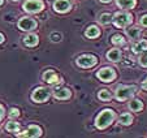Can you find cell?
Returning a JSON list of instances; mask_svg holds the SVG:
<instances>
[{"mask_svg":"<svg viewBox=\"0 0 147 138\" xmlns=\"http://www.w3.org/2000/svg\"><path fill=\"white\" fill-rule=\"evenodd\" d=\"M116 117V113H115L113 110H109V108H106V110H103L102 112L99 113L96 116V120H95V126L98 129L103 130L106 129L107 126L112 124V121L115 120Z\"/></svg>","mask_w":147,"mask_h":138,"instance_id":"1","label":"cell"},{"mask_svg":"<svg viewBox=\"0 0 147 138\" xmlns=\"http://www.w3.org/2000/svg\"><path fill=\"white\" fill-rule=\"evenodd\" d=\"M137 93V86L131 85V86H126V85H119L116 87V93L115 97L119 102H125L126 99L131 98L134 94Z\"/></svg>","mask_w":147,"mask_h":138,"instance_id":"2","label":"cell"},{"mask_svg":"<svg viewBox=\"0 0 147 138\" xmlns=\"http://www.w3.org/2000/svg\"><path fill=\"white\" fill-rule=\"evenodd\" d=\"M131 17L133 16L128 12H117L115 13V16H112V22L116 28H126L133 21Z\"/></svg>","mask_w":147,"mask_h":138,"instance_id":"3","label":"cell"},{"mask_svg":"<svg viewBox=\"0 0 147 138\" xmlns=\"http://www.w3.org/2000/svg\"><path fill=\"white\" fill-rule=\"evenodd\" d=\"M51 90L48 87H36L31 94V99L35 103H45L50 99Z\"/></svg>","mask_w":147,"mask_h":138,"instance_id":"4","label":"cell"},{"mask_svg":"<svg viewBox=\"0 0 147 138\" xmlns=\"http://www.w3.org/2000/svg\"><path fill=\"white\" fill-rule=\"evenodd\" d=\"M22 8L28 13H39L45 9V3L42 0H26Z\"/></svg>","mask_w":147,"mask_h":138,"instance_id":"5","label":"cell"},{"mask_svg":"<svg viewBox=\"0 0 147 138\" xmlns=\"http://www.w3.org/2000/svg\"><path fill=\"white\" fill-rule=\"evenodd\" d=\"M96 77L103 82H112L116 78V72L111 66H104L96 73Z\"/></svg>","mask_w":147,"mask_h":138,"instance_id":"6","label":"cell"},{"mask_svg":"<svg viewBox=\"0 0 147 138\" xmlns=\"http://www.w3.org/2000/svg\"><path fill=\"white\" fill-rule=\"evenodd\" d=\"M17 26H18L20 30H22V31H33L36 29L38 22L34 18H31V17H22V18L18 21Z\"/></svg>","mask_w":147,"mask_h":138,"instance_id":"7","label":"cell"},{"mask_svg":"<svg viewBox=\"0 0 147 138\" xmlns=\"http://www.w3.org/2000/svg\"><path fill=\"white\" fill-rule=\"evenodd\" d=\"M98 63L96 56L94 55H81L77 59V65L80 68H92Z\"/></svg>","mask_w":147,"mask_h":138,"instance_id":"8","label":"cell"},{"mask_svg":"<svg viewBox=\"0 0 147 138\" xmlns=\"http://www.w3.org/2000/svg\"><path fill=\"white\" fill-rule=\"evenodd\" d=\"M39 135H42V129L38 125H29L28 129L24 133H17V137H20V138H24V137L36 138V137H39Z\"/></svg>","mask_w":147,"mask_h":138,"instance_id":"9","label":"cell"},{"mask_svg":"<svg viewBox=\"0 0 147 138\" xmlns=\"http://www.w3.org/2000/svg\"><path fill=\"white\" fill-rule=\"evenodd\" d=\"M70 7H72V4L69 0H56L53 3V9L57 13H67L70 11Z\"/></svg>","mask_w":147,"mask_h":138,"instance_id":"10","label":"cell"},{"mask_svg":"<svg viewBox=\"0 0 147 138\" xmlns=\"http://www.w3.org/2000/svg\"><path fill=\"white\" fill-rule=\"evenodd\" d=\"M43 81L47 82L48 85H56V83H59L61 80L59 78V76L56 74L55 70L48 69V70H46V72L43 73Z\"/></svg>","mask_w":147,"mask_h":138,"instance_id":"11","label":"cell"},{"mask_svg":"<svg viewBox=\"0 0 147 138\" xmlns=\"http://www.w3.org/2000/svg\"><path fill=\"white\" fill-rule=\"evenodd\" d=\"M72 93L68 87H59V89H55L53 91V97L59 100H65V99H69Z\"/></svg>","mask_w":147,"mask_h":138,"instance_id":"12","label":"cell"},{"mask_svg":"<svg viewBox=\"0 0 147 138\" xmlns=\"http://www.w3.org/2000/svg\"><path fill=\"white\" fill-rule=\"evenodd\" d=\"M24 43H25V46H28V47H35L36 44L39 43V38L36 34L29 33L28 35L24 38Z\"/></svg>","mask_w":147,"mask_h":138,"instance_id":"13","label":"cell"},{"mask_svg":"<svg viewBox=\"0 0 147 138\" xmlns=\"http://www.w3.org/2000/svg\"><path fill=\"white\" fill-rule=\"evenodd\" d=\"M107 59L112 63H117V61L121 60V51L119 48H112L107 52Z\"/></svg>","mask_w":147,"mask_h":138,"instance_id":"14","label":"cell"},{"mask_svg":"<svg viewBox=\"0 0 147 138\" xmlns=\"http://www.w3.org/2000/svg\"><path fill=\"white\" fill-rule=\"evenodd\" d=\"M147 51V41L144 39H141L137 43H134L133 46V52L134 53H143Z\"/></svg>","mask_w":147,"mask_h":138,"instance_id":"15","label":"cell"},{"mask_svg":"<svg viewBox=\"0 0 147 138\" xmlns=\"http://www.w3.org/2000/svg\"><path fill=\"white\" fill-rule=\"evenodd\" d=\"M125 34L129 37L130 41H137L141 37V29L139 28H128L125 29Z\"/></svg>","mask_w":147,"mask_h":138,"instance_id":"16","label":"cell"},{"mask_svg":"<svg viewBox=\"0 0 147 138\" xmlns=\"http://www.w3.org/2000/svg\"><path fill=\"white\" fill-rule=\"evenodd\" d=\"M116 4L121 9H131L136 7L137 1L136 0H116Z\"/></svg>","mask_w":147,"mask_h":138,"instance_id":"17","label":"cell"},{"mask_svg":"<svg viewBox=\"0 0 147 138\" xmlns=\"http://www.w3.org/2000/svg\"><path fill=\"white\" fill-rule=\"evenodd\" d=\"M99 34H100L99 28H98V26H94V25L89 26L87 30L85 31V35H86L87 38H90V39H94V38H96V37H99Z\"/></svg>","mask_w":147,"mask_h":138,"instance_id":"18","label":"cell"},{"mask_svg":"<svg viewBox=\"0 0 147 138\" xmlns=\"http://www.w3.org/2000/svg\"><path fill=\"white\" fill-rule=\"evenodd\" d=\"M129 110L134 111V112H141L143 110V103L139 99H133L129 102Z\"/></svg>","mask_w":147,"mask_h":138,"instance_id":"19","label":"cell"},{"mask_svg":"<svg viewBox=\"0 0 147 138\" xmlns=\"http://www.w3.org/2000/svg\"><path fill=\"white\" fill-rule=\"evenodd\" d=\"M5 129H7V132L18 133L20 129H21V125H20L17 121H13V119H12V121H8L5 124Z\"/></svg>","mask_w":147,"mask_h":138,"instance_id":"20","label":"cell"},{"mask_svg":"<svg viewBox=\"0 0 147 138\" xmlns=\"http://www.w3.org/2000/svg\"><path fill=\"white\" fill-rule=\"evenodd\" d=\"M119 122L121 125H130L133 122V116H131L130 113H122L121 116L119 117Z\"/></svg>","mask_w":147,"mask_h":138,"instance_id":"21","label":"cell"},{"mask_svg":"<svg viewBox=\"0 0 147 138\" xmlns=\"http://www.w3.org/2000/svg\"><path fill=\"white\" fill-rule=\"evenodd\" d=\"M98 98H99L100 100H103V102H109V100L112 99V94L108 90L103 89V90H100L99 93H98Z\"/></svg>","mask_w":147,"mask_h":138,"instance_id":"22","label":"cell"},{"mask_svg":"<svg viewBox=\"0 0 147 138\" xmlns=\"http://www.w3.org/2000/svg\"><path fill=\"white\" fill-rule=\"evenodd\" d=\"M99 22L102 25H108L109 22H112V14L111 13H103L99 17Z\"/></svg>","mask_w":147,"mask_h":138,"instance_id":"23","label":"cell"},{"mask_svg":"<svg viewBox=\"0 0 147 138\" xmlns=\"http://www.w3.org/2000/svg\"><path fill=\"white\" fill-rule=\"evenodd\" d=\"M112 43L115 44V46H122V44L125 43V39L122 35H120V34H115L113 37H112Z\"/></svg>","mask_w":147,"mask_h":138,"instance_id":"24","label":"cell"},{"mask_svg":"<svg viewBox=\"0 0 147 138\" xmlns=\"http://www.w3.org/2000/svg\"><path fill=\"white\" fill-rule=\"evenodd\" d=\"M8 116L11 117V119H17V117L20 116V111L17 110V108H11L8 112Z\"/></svg>","mask_w":147,"mask_h":138,"instance_id":"25","label":"cell"},{"mask_svg":"<svg viewBox=\"0 0 147 138\" xmlns=\"http://www.w3.org/2000/svg\"><path fill=\"white\" fill-rule=\"evenodd\" d=\"M139 64L142 66H144V68H147V53H144V55H142L139 57Z\"/></svg>","mask_w":147,"mask_h":138,"instance_id":"26","label":"cell"},{"mask_svg":"<svg viewBox=\"0 0 147 138\" xmlns=\"http://www.w3.org/2000/svg\"><path fill=\"white\" fill-rule=\"evenodd\" d=\"M51 41L52 42H60L61 41V34L60 33H52L51 34Z\"/></svg>","mask_w":147,"mask_h":138,"instance_id":"27","label":"cell"},{"mask_svg":"<svg viewBox=\"0 0 147 138\" xmlns=\"http://www.w3.org/2000/svg\"><path fill=\"white\" fill-rule=\"evenodd\" d=\"M139 24H141L142 26H144V28H147V14H144V16H142L141 21H139Z\"/></svg>","mask_w":147,"mask_h":138,"instance_id":"28","label":"cell"},{"mask_svg":"<svg viewBox=\"0 0 147 138\" xmlns=\"http://www.w3.org/2000/svg\"><path fill=\"white\" fill-rule=\"evenodd\" d=\"M4 115H5V110H4V107H3V106L0 104V121H1V120H3Z\"/></svg>","mask_w":147,"mask_h":138,"instance_id":"29","label":"cell"},{"mask_svg":"<svg viewBox=\"0 0 147 138\" xmlns=\"http://www.w3.org/2000/svg\"><path fill=\"white\" fill-rule=\"evenodd\" d=\"M142 89H143V90H147V77H146V80L142 82Z\"/></svg>","mask_w":147,"mask_h":138,"instance_id":"30","label":"cell"},{"mask_svg":"<svg viewBox=\"0 0 147 138\" xmlns=\"http://www.w3.org/2000/svg\"><path fill=\"white\" fill-rule=\"evenodd\" d=\"M3 42H4V35L0 33V43H3Z\"/></svg>","mask_w":147,"mask_h":138,"instance_id":"31","label":"cell"},{"mask_svg":"<svg viewBox=\"0 0 147 138\" xmlns=\"http://www.w3.org/2000/svg\"><path fill=\"white\" fill-rule=\"evenodd\" d=\"M100 1H102V3H111L112 0H100Z\"/></svg>","mask_w":147,"mask_h":138,"instance_id":"32","label":"cell"},{"mask_svg":"<svg viewBox=\"0 0 147 138\" xmlns=\"http://www.w3.org/2000/svg\"><path fill=\"white\" fill-rule=\"evenodd\" d=\"M3 3H4V0H0V5H3Z\"/></svg>","mask_w":147,"mask_h":138,"instance_id":"33","label":"cell"},{"mask_svg":"<svg viewBox=\"0 0 147 138\" xmlns=\"http://www.w3.org/2000/svg\"><path fill=\"white\" fill-rule=\"evenodd\" d=\"M12 1H18V0H12Z\"/></svg>","mask_w":147,"mask_h":138,"instance_id":"34","label":"cell"}]
</instances>
